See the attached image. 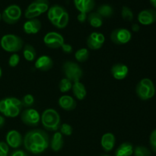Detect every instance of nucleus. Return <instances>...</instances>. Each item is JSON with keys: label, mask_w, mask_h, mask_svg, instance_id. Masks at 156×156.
Listing matches in <instances>:
<instances>
[{"label": "nucleus", "mask_w": 156, "mask_h": 156, "mask_svg": "<svg viewBox=\"0 0 156 156\" xmlns=\"http://www.w3.org/2000/svg\"><path fill=\"white\" fill-rule=\"evenodd\" d=\"M24 149L34 155L43 153L50 146V138L45 130L33 129L27 131L23 138Z\"/></svg>", "instance_id": "obj_1"}, {"label": "nucleus", "mask_w": 156, "mask_h": 156, "mask_svg": "<svg viewBox=\"0 0 156 156\" xmlns=\"http://www.w3.org/2000/svg\"><path fill=\"white\" fill-rule=\"evenodd\" d=\"M47 18L50 23L58 29L65 28L69 21V15L66 9L59 5H54L49 8Z\"/></svg>", "instance_id": "obj_2"}, {"label": "nucleus", "mask_w": 156, "mask_h": 156, "mask_svg": "<svg viewBox=\"0 0 156 156\" xmlns=\"http://www.w3.org/2000/svg\"><path fill=\"white\" fill-rule=\"evenodd\" d=\"M22 104L20 99L7 97L0 101V113L5 117L15 118L22 111Z\"/></svg>", "instance_id": "obj_3"}, {"label": "nucleus", "mask_w": 156, "mask_h": 156, "mask_svg": "<svg viewBox=\"0 0 156 156\" xmlns=\"http://www.w3.org/2000/svg\"><path fill=\"white\" fill-rule=\"evenodd\" d=\"M41 121L44 129L50 132H57L61 125L59 113L53 108H47L41 116Z\"/></svg>", "instance_id": "obj_4"}, {"label": "nucleus", "mask_w": 156, "mask_h": 156, "mask_svg": "<svg viewBox=\"0 0 156 156\" xmlns=\"http://www.w3.org/2000/svg\"><path fill=\"white\" fill-rule=\"evenodd\" d=\"M0 45L5 51L15 53L22 50L24 47V41L18 35L7 34L2 37Z\"/></svg>", "instance_id": "obj_5"}, {"label": "nucleus", "mask_w": 156, "mask_h": 156, "mask_svg": "<svg viewBox=\"0 0 156 156\" xmlns=\"http://www.w3.org/2000/svg\"><path fill=\"white\" fill-rule=\"evenodd\" d=\"M136 93L139 98L143 101L152 98L155 94V87L153 82L149 78L141 79L136 87Z\"/></svg>", "instance_id": "obj_6"}, {"label": "nucleus", "mask_w": 156, "mask_h": 156, "mask_svg": "<svg viewBox=\"0 0 156 156\" xmlns=\"http://www.w3.org/2000/svg\"><path fill=\"white\" fill-rule=\"evenodd\" d=\"M62 72L65 78L73 82L80 81L83 76V70L80 66L73 61H66L62 64Z\"/></svg>", "instance_id": "obj_7"}, {"label": "nucleus", "mask_w": 156, "mask_h": 156, "mask_svg": "<svg viewBox=\"0 0 156 156\" xmlns=\"http://www.w3.org/2000/svg\"><path fill=\"white\" fill-rule=\"evenodd\" d=\"M21 9L18 5H11L8 6L2 14V19L8 24H15L21 17Z\"/></svg>", "instance_id": "obj_8"}, {"label": "nucleus", "mask_w": 156, "mask_h": 156, "mask_svg": "<svg viewBox=\"0 0 156 156\" xmlns=\"http://www.w3.org/2000/svg\"><path fill=\"white\" fill-rule=\"evenodd\" d=\"M21 120L24 124L28 126L34 127L38 126L41 122V114L34 108H26L20 114Z\"/></svg>", "instance_id": "obj_9"}, {"label": "nucleus", "mask_w": 156, "mask_h": 156, "mask_svg": "<svg viewBox=\"0 0 156 156\" xmlns=\"http://www.w3.org/2000/svg\"><path fill=\"white\" fill-rule=\"evenodd\" d=\"M111 41L117 45H123L126 44L132 39V33L129 30L123 27L114 29L111 33Z\"/></svg>", "instance_id": "obj_10"}, {"label": "nucleus", "mask_w": 156, "mask_h": 156, "mask_svg": "<svg viewBox=\"0 0 156 156\" xmlns=\"http://www.w3.org/2000/svg\"><path fill=\"white\" fill-rule=\"evenodd\" d=\"M44 43L50 49L61 48L65 43V40L61 34L56 31H50L46 34L44 37Z\"/></svg>", "instance_id": "obj_11"}, {"label": "nucleus", "mask_w": 156, "mask_h": 156, "mask_svg": "<svg viewBox=\"0 0 156 156\" xmlns=\"http://www.w3.org/2000/svg\"><path fill=\"white\" fill-rule=\"evenodd\" d=\"M105 42V35L100 32H92L87 38V46L90 50H100Z\"/></svg>", "instance_id": "obj_12"}, {"label": "nucleus", "mask_w": 156, "mask_h": 156, "mask_svg": "<svg viewBox=\"0 0 156 156\" xmlns=\"http://www.w3.org/2000/svg\"><path fill=\"white\" fill-rule=\"evenodd\" d=\"M5 143L8 146L13 149H18L23 144V136L21 133L15 129L9 131L6 134Z\"/></svg>", "instance_id": "obj_13"}, {"label": "nucleus", "mask_w": 156, "mask_h": 156, "mask_svg": "<svg viewBox=\"0 0 156 156\" xmlns=\"http://www.w3.org/2000/svg\"><path fill=\"white\" fill-rule=\"evenodd\" d=\"M139 22L143 25H150L156 21V10L152 9H144L138 14Z\"/></svg>", "instance_id": "obj_14"}, {"label": "nucleus", "mask_w": 156, "mask_h": 156, "mask_svg": "<svg viewBox=\"0 0 156 156\" xmlns=\"http://www.w3.org/2000/svg\"><path fill=\"white\" fill-rule=\"evenodd\" d=\"M111 75L117 80H123L129 73V68L123 63H116L111 67Z\"/></svg>", "instance_id": "obj_15"}, {"label": "nucleus", "mask_w": 156, "mask_h": 156, "mask_svg": "<svg viewBox=\"0 0 156 156\" xmlns=\"http://www.w3.org/2000/svg\"><path fill=\"white\" fill-rule=\"evenodd\" d=\"M34 66L37 69L42 72H47L51 69L53 66V60L47 55H43L35 61Z\"/></svg>", "instance_id": "obj_16"}, {"label": "nucleus", "mask_w": 156, "mask_h": 156, "mask_svg": "<svg viewBox=\"0 0 156 156\" xmlns=\"http://www.w3.org/2000/svg\"><path fill=\"white\" fill-rule=\"evenodd\" d=\"M42 27L41 21L37 18L29 19L23 25V30L27 34H36Z\"/></svg>", "instance_id": "obj_17"}, {"label": "nucleus", "mask_w": 156, "mask_h": 156, "mask_svg": "<svg viewBox=\"0 0 156 156\" xmlns=\"http://www.w3.org/2000/svg\"><path fill=\"white\" fill-rule=\"evenodd\" d=\"M116 138L112 133H106L104 134L101 139V146L104 151L108 152L114 149L115 146Z\"/></svg>", "instance_id": "obj_18"}, {"label": "nucleus", "mask_w": 156, "mask_h": 156, "mask_svg": "<svg viewBox=\"0 0 156 156\" xmlns=\"http://www.w3.org/2000/svg\"><path fill=\"white\" fill-rule=\"evenodd\" d=\"M58 105L62 109L66 111H71L76 109L77 106L76 100L70 95H62L58 100Z\"/></svg>", "instance_id": "obj_19"}, {"label": "nucleus", "mask_w": 156, "mask_h": 156, "mask_svg": "<svg viewBox=\"0 0 156 156\" xmlns=\"http://www.w3.org/2000/svg\"><path fill=\"white\" fill-rule=\"evenodd\" d=\"M72 90H73V93L74 94V96L78 100L82 101L86 97V88H85V86L84 85V84L82 83L80 81L73 82Z\"/></svg>", "instance_id": "obj_20"}, {"label": "nucleus", "mask_w": 156, "mask_h": 156, "mask_svg": "<svg viewBox=\"0 0 156 156\" xmlns=\"http://www.w3.org/2000/svg\"><path fill=\"white\" fill-rule=\"evenodd\" d=\"M76 9L82 13H90L95 6L94 0H80L78 3L75 4Z\"/></svg>", "instance_id": "obj_21"}, {"label": "nucleus", "mask_w": 156, "mask_h": 156, "mask_svg": "<svg viewBox=\"0 0 156 156\" xmlns=\"http://www.w3.org/2000/svg\"><path fill=\"white\" fill-rule=\"evenodd\" d=\"M63 136L59 132H56L53 134L51 140L50 141V146L52 150H53L54 152H58V151L62 149V148L63 147Z\"/></svg>", "instance_id": "obj_22"}, {"label": "nucleus", "mask_w": 156, "mask_h": 156, "mask_svg": "<svg viewBox=\"0 0 156 156\" xmlns=\"http://www.w3.org/2000/svg\"><path fill=\"white\" fill-rule=\"evenodd\" d=\"M133 146L130 143L125 142L116 149L115 156H131L133 154Z\"/></svg>", "instance_id": "obj_23"}, {"label": "nucleus", "mask_w": 156, "mask_h": 156, "mask_svg": "<svg viewBox=\"0 0 156 156\" xmlns=\"http://www.w3.org/2000/svg\"><path fill=\"white\" fill-rule=\"evenodd\" d=\"M87 21L90 25L94 28L101 27L103 24V18L97 12H90L88 15Z\"/></svg>", "instance_id": "obj_24"}, {"label": "nucleus", "mask_w": 156, "mask_h": 156, "mask_svg": "<svg viewBox=\"0 0 156 156\" xmlns=\"http://www.w3.org/2000/svg\"><path fill=\"white\" fill-rule=\"evenodd\" d=\"M23 56L27 62H33L37 56V52L34 47L31 44H26L23 47Z\"/></svg>", "instance_id": "obj_25"}, {"label": "nucleus", "mask_w": 156, "mask_h": 156, "mask_svg": "<svg viewBox=\"0 0 156 156\" xmlns=\"http://www.w3.org/2000/svg\"><path fill=\"white\" fill-rule=\"evenodd\" d=\"M97 12L102 18H110L114 14V9L110 5L104 4L98 8Z\"/></svg>", "instance_id": "obj_26"}, {"label": "nucleus", "mask_w": 156, "mask_h": 156, "mask_svg": "<svg viewBox=\"0 0 156 156\" xmlns=\"http://www.w3.org/2000/svg\"><path fill=\"white\" fill-rule=\"evenodd\" d=\"M90 56L89 50L87 48H80L75 53V58L79 62H86Z\"/></svg>", "instance_id": "obj_27"}, {"label": "nucleus", "mask_w": 156, "mask_h": 156, "mask_svg": "<svg viewBox=\"0 0 156 156\" xmlns=\"http://www.w3.org/2000/svg\"><path fill=\"white\" fill-rule=\"evenodd\" d=\"M73 82L66 78H63L60 80L59 84V88L61 92L66 93L69 91L73 88Z\"/></svg>", "instance_id": "obj_28"}, {"label": "nucleus", "mask_w": 156, "mask_h": 156, "mask_svg": "<svg viewBox=\"0 0 156 156\" xmlns=\"http://www.w3.org/2000/svg\"><path fill=\"white\" fill-rule=\"evenodd\" d=\"M133 154L135 156H151L152 152L146 146H137L133 149Z\"/></svg>", "instance_id": "obj_29"}, {"label": "nucleus", "mask_w": 156, "mask_h": 156, "mask_svg": "<svg viewBox=\"0 0 156 156\" xmlns=\"http://www.w3.org/2000/svg\"><path fill=\"white\" fill-rule=\"evenodd\" d=\"M121 16L125 21H131L133 20V12L128 6H123L121 9Z\"/></svg>", "instance_id": "obj_30"}, {"label": "nucleus", "mask_w": 156, "mask_h": 156, "mask_svg": "<svg viewBox=\"0 0 156 156\" xmlns=\"http://www.w3.org/2000/svg\"><path fill=\"white\" fill-rule=\"evenodd\" d=\"M22 106L26 108H30V107L33 106L34 104V97L30 94H27L22 97L21 99Z\"/></svg>", "instance_id": "obj_31"}, {"label": "nucleus", "mask_w": 156, "mask_h": 156, "mask_svg": "<svg viewBox=\"0 0 156 156\" xmlns=\"http://www.w3.org/2000/svg\"><path fill=\"white\" fill-rule=\"evenodd\" d=\"M59 133L62 134V136H69L73 134V127L69 123H63V124L60 125L59 127Z\"/></svg>", "instance_id": "obj_32"}, {"label": "nucleus", "mask_w": 156, "mask_h": 156, "mask_svg": "<svg viewBox=\"0 0 156 156\" xmlns=\"http://www.w3.org/2000/svg\"><path fill=\"white\" fill-rule=\"evenodd\" d=\"M35 2L37 5V9L41 12V14L44 13L49 9V2L48 0H34Z\"/></svg>", "instance_id": "obj_33"}, {"label": "nucleus", "mask_w": 156, "mask_h": 156, "mask_svg": "<svg viewBox=\"0 0 156 156\" xmlns=\"http://www.w3.org/2000/svg\"><path fill=\"white\" fill-rule=\"evenodd\" d=\"M20 62V56L19 55L17 54V53H12L9 59V66L12 68H15L18 65Z\"/></svg>", "instance_id": "obj_34"}, {"label": "nucleus", "mask_w": 156, "mask_h": 156, "mask_svg": "<svg viewBox=\"0 0 156 156\" xmlns=\"http://www.w3.org/2000/svg\"><path fill=\"white\" fill-rule=\"evenodd\" d=\"M149 144L152 150L156 153V129L151 133L149 136Z\"/></svg>", "instance_id": "obj_35"}, {"label": "nucleus", "mask_w": 156, "mask_h": 156, "mask_svg": "<svg viewBox=\"0 0 156 156\" xmlns=\"http://www.w3.org/2000/svg\"><path fill=\"white\" fill-rule=\"evenodd\" d=\"M9 146L5 142H0V156H8Z\"/></svg>", "instance_id": "obj_36"}, {"label": "nucleus", "mask_w": 156, "mask_h": 156, "mask_svg": "<svg viewBox=\"0 0 156 156\" xmlns=\"http://www.w3.org/2000/svg\"><path fill=\"white\" fill-rule=\"evenodd\" d=\"M61 49H62V50L63 53H67V54H69V53H71L73 50L72 45H70V44H66V43H64V44H62V47H61Z\"/></svg>", "instance_id": "obj_37"}, {"label": "nucleus", "mask_w": 156, "mask_h": 156, "mask_svg": "<svg viewBox=\"0 0 156 156\" xmlns=\"http://www.w3.org/2000/svg\"><path fill=\"white\" fill-rule=\"evenodd\" d=\"M87 18H88V15L86 13H82L80 12L79 15H77V20L80 23H84L87 21Z\"/></svg>", "instance_id": "obj_38"}, {"label": "nucleus", "mask_w": 156, "mask_h": 156, "mask_svg": "<svg viewBox=\"0 0 156 156\" xmlns=\"http://www.w3.org/2000/svg\"><path fill=\"white\" fill-rule=\"evenodd\" d=\"M10 156H28L24 151L23 150H15L11 153Z\"/></svg>", "instance_id": "obj_39"}, {"label": "nucleus", "mask_w": 156, "mask_h": 156, "mask_svg": "<svg viewBox=\"0 0 156 156\" xmlns=\"http://www.w3.org/2000/svg\"><path fill=\"white\" fill-rule=\"evenodd\" d=\"M140 27L138 24H133L131 26V30L133 32H138L140 30Z\"/></svg>", "instance_id": "obj_40"}, {"label": "nucleus", "mask_w": 156, "mask_h": 156, "mask_svg": "<svg viewBox=\"0 0 156 156\" xmlns=\"http://www.w3.org/2000/svg\"><path fill=\"white\" fill-rule=\"evenodd\" d=\"M5 123V119L4 116L0 115V129H2L4 126Z\"/></svg>", "instance_id": "obj_41"}, {"label": "nucleus", "mask_w": 156, "mask_h": 156, "mask_svg": "<svg viewBox=\"0 0 156 156\" xmlns=\"http://www.w3.org/2000/svg\"><path fill=\"white\" fill-rule=\"evenodd\" d=\"M149 2H150L151 5H152V7L154 8V9L156 10V0H149Z\"/></svg>", "instance_id": "obj_42"}, {"label": "nucleus", "mask_w": 156, "mask_h": 156, "mask_svg": "<svg viewBox=\"0 0 156 156\" xmlns=\"http://www.w3.org/2000/svg\"><path fill=\"white\" fill-rule=\"evenodd\" d=\"M2 68L0 67V78L2 77Z\"/></svg>", "instance_id": "obj_43"}, {"label": "nucleus", "mask_w": 156, "mask_h": 156, "mask_svg": "<svg viewBox=\"0 0 156 156\" xmlns=\"http://www.w3.org/2000/svg\"><path fill=\"white\" fill-rule=\"evenodd\" d=\"M73 1H74V4H76V3L79 2L80 1V0H73Z\"/></svg>", "instance_id": "obj_44"}, {"label": "nucleus", "mask_w": 156, "mask_h": 156, "mask_svg": "<svg viewBox=\"0 0 156 156\" xmlns=\"http://www.w3.org/2000/svg\"><path fill=\"white\" fill-rule=\"evenodd\" d=\"M1 20H2V14L0 13V21H1Z\"/></svg>", "instance_id": "obj_45"}, {"label": "nucleus", "mask_w": 156, "mask_h": 156, "mask_svg": "<svg viewBox=\"0 0 156 156\" xmlns=\"http://www.w3.org/2000/svg\"><path fill=\"white\" fill-rule=\"evenodd\" d=\"M102 156H109V155H102Z\"/></svg>", "instance_id": "obj_46"}]
</instances>
